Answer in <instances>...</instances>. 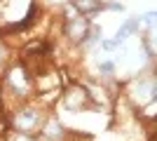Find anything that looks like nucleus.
Here are the masks:
<instances>
[{
  "mask_svg": "<svg viewBox=\"0 0 157 141\" xmlns=\"http://www.w3.org/2000/svg\"><path fill=\"white\" fill-rule=\"evenodd\" d=\"M38 120H40L38 111H33V108H26V111H21V113L17 115L14 125H17V129H19V132H33V129L38 127Z\"/></svg>",
  "mask_w": 157,
  "mask_h": 141,
  "instance_id": "f257e3e1",
  "label": "nucleus"
},
{
  "mask_svg": "<svg viewBox=\"0 0 157 141\" xmlns=\"http://www.w3.org/2000/svg\"><path fill=\"white\" fill-rule=\"evenodd\" d=\"M7 82H10L17 92H26L28 89V80H26V71H24V68H14L12 73L7 75Z\"/></svg>",
  "mask_w": 157,
  "mask_h": 141,
  "instance_id": "f03ea898",
  "label": "nucleus"
},
{
  "mask_svg": "<svg viewBox=\"0 0 157 141\" xmlns=\"http://www.w3.org/2000/svg\"><path fill=\"white\" fill-rule=\"evenodd\" d=\"M155 82L152 80H145V82H138L136 85V96L138 99H143V101H152L155 99Z\"/></svg>",
  "mask_w": 157,
  "mask_h": 141,
  "instance_id": "7ed1b4c3",
  "label": "nucleus"
},
{
  "mask_svg": "<svg viewBox=\"0 0 157 141\" xmlns=\"http://www.w3.org/2000/svg\"><path fill=\"white\" fill-rule=\"evenodd\" d=\"M87 33V21L82 19H71V24H68V35H71L73 40H82Z\"/></svg>",
  "mask_w": 157,
  "mask_h": 141,
  "instance_id": "20e7f679",
  "label": "nucleus"
},
{
  "mask_svg": "<svg viewBox=\"0 0 157 141\" xmlns=\"http://www.w3.org/2000/svg\"><path fill=\"white\" fill-rule=\"evenodd\" d=\"M136 26H138V19H129V21L124 24V26H122V28L117 31V35H115V40H113V42H115V45H120V42L124 40V38H129V35H131V31H134Z\"/></svg>",
  "mask_w": 157,
  "mask_h": 141,
  "instance_id": "39448f33",
  "label": "nucleus"
},
{
  "mask_svg": "<svg viewBox=\"0 0 157 141\" xmlns=\"http://www.w3.org/2000/svg\"><path fill=\"white\" fill-rule=\"evenodd\" d=\"M75 7H78L82 14H94L101 7V2L98 0H75Z\"/></svg>",
  "mask_w": 157,
  "mask_h": 141,
  "instance_id": "423d86ee",
  "label": "nucleus"
},
{
  "mask_svg": "<svg viewBox=\"0 0 157 141\" xmlns=\"http://www.w3.org/2000/svg\"><path fill=\"white\" fill-rule=\"evenodd\" d=\"M155 19H157V14L155 12H145L143 17H141V19H138V24H145V26H155Z\"/></svg>",
  "mask_w": 157,
  "mask_h": 141,
  "instance_id": "0eeeda50",
  "label": "nucleus"
},
{
  "mask_svg": "<svg viewBox=\"0 0 157 141\" xmlns=\"http://www.w3.org/2000/svg\"><path fill=\"white\" fill-rule=\"evenodd\" d=\"M47 132H49V136H59L61 132H63V129H61L59 125H56V122H52V125H49V129H47Z\"/></svg>",
  "mask_w": 157,
  "mask_h": 141,
  "instance_id": "6e6552de",
  "label": "nucleus"
},
{
  "mask_svg": "<svg viewBox=\"0 0 157 141\" xmlns=\"http://www.w3.org/2000/svg\"><path fill=\"white\" fill-rule=\"evenodd\" d=\"M113 68H115V66H113V61H105V64H101V73H103V75H110Z\"/></svg>",
  "mask_w": 157,
  "mask_h": 141,
  "instance_id": "1a4fd4ad",
  "label": "nucleus"
},
{
  "mask_svg": "<svg viewBox=\"0 0 157 141\" xmlns=\"http://www.w3.org/2000/svg\"><path fill=\"white\" fill-rule=\"evenodd\" d=\"M19 141H31V139H19Z\"/></svg>",
  "mask_w": 157,
  "mask_h": 141,
  "instance_id": "9d476101",
  "label": "nucleus"
}]
</instances>
